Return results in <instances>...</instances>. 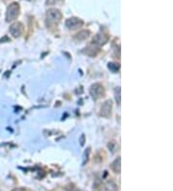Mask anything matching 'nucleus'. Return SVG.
Returning <instances> with one entry per match:
<instances>
[{"label":"nucleus","instance_id":"obj_17","mask_svg":"<svg viewBox=\"0 0 173 191\" xmlns=\"http://www.w3.org/2000/svg\"><path fill=\"white\" fill-rule=\"evenodd\" d=\"M12 191H26V189L24 188V187H17V188H15V189H13Z\"/></svg>","mask_w":173,"mask_h":191},{"label":"nucleus","instance_id":"obj_6","mask_svg":"<svg viewBox=\"0 0 173 191\" xmlns=\"http://www.w3.org/2000/svg\"><path fill=\"white\" fill-rule=\"evenodd\" d=\"M112 108H113V102L112 101H107L103 103V105L101 106L100 109V115L102 117H105V118H108V117L111 116V113H112Z\"/></svg>","mask_w":173,"mask_h":191},{"label":"nucleus","instance_id":"obj_14","mask_svg":"<svg viewBox=\"0 0 173 191\" xmlns=\"http://www.w3.org/2000/svg\"><path fill=\"white\" fill-rule=\"evenodd\" d=\"M90 149H88L86 152H85V159H84V162H83V164L85 165L86 164V162H88V160H89V155H90Z\"/></svg>","mask_w":173,"mask_h":191},{"label":"nucleus","instance_id":"obj_9","mask_svg":"<svg viewBox=\"0 0 173 191\" xmlns=\"http://www.w3.org/2000/svg\"><path fill=\"white\" fill-rule=\"evenodd\" d=\"M100 51V49L99 47H97V46H90L88 47H86L84 49V54L86 55H88V56H90V57H94V56H96V55L99 53Z\"/></svg>","mask_w":173,"mask_h":191},{"label":"nucleus","instance_id":"obj_13","mask_svg":"<svg viewBox=\"0 0 173 191\" xmlns=\"http://www.w3.org/2000/svg\"><path fill=\"white\" fill-rule=\"evenodd\" d=\"M115 100L117 101V103H120V89L117 88L115 89Z\"/></svg>","mask_w":173,"mask_h":191},{"label":"nucleus","instance_id":"obj_7","mask_svg":"<svg viewBox=\"0 0 173 191\" xmlns=\"http://www.w3.org/2000/svg\"><path fill=\"white\" fill-rule=\"evenodd\" d=\"M109 40V36L106 35V34H103V33H99L97 34L94 37V39H92V45H95V46H104L106 42H108Z\"/></svg>","mask_w":173,"mask_h":191},{"label":"nucleus","instance_id":"obj_10","mask_svg":"<svg viewBox=\"0 0 173 191\" xmlns=\"http://www.w3.org/2000/svg\"><path fill=\"white\" fill-rule=\"evenodd\" d=\"M111 168H112V170L115 172V173L119 174L120 170H121V158L117 157L115 161L112 163V165H111Z\"/></svg>","mask_w":173,"mask_h":191},{"label":"nucleus","instance_id":"obj_8","mask_svg":"<svg viewBox=\"0 0 173 191\" xmlns=\"http://www.w3.org/2000/svg\"><path fill=\"white\" fill-rule=\"evenodd\" d=\"M99 191H118V186L114 181H107L102 183Z\"/></svg>","mask_w":173,"mask_h":191},{"label":"nucleus","instance_id":"obj_2","mask_svg":"<svg viewBox=\"0 0 173 191\" xmlns=\"http://www.w3.org/2000/svg\"><path fill=\"white\" fill-rule=\"evenodd\" d=\"M90 93L91 97L94 98V100H99V98L103 97L105 95V89L103 87V85L100 83H95L94 85H91Z\"/></svg>","mask_w":173,"mask_h":191},{"label":"nucleus","instance_id":"obj_12","mask_svg":"<svg viewBox=\"0 0 173 191\" xmlns=\"http://www.w3.org/2000/svg\"><path fill=\"white\" fill-rule=\"evenodd\" d=\"M108 68L112 72H117V71L119 70L120 66H119V64H117V63H109L108 64Z\"/></svg>","mask_w":173,"mask_h":191},{"label":"nucleus","instance_id":"obj_5","mask_svg":"<svg viewBox=\"0 0 173 191\" xmlns=\"http://www.w3.org/2000/svg\"><path fill=\"white\" fill-rule=\"evenodd\" d=\"M46 17L48 18V20H50L52 22H59L62 20L63 15H62L61 12L57 9H50L47 11Z\"/></svg>","mask_w":173,"mask_h":191},{"label":"nucleus","instance_id":"obj_16","mask_svg":"<svg viewBox=\"0 0 173 191\" xmlns=\"http://www.w3.org/2000/svg\"><path fill=\"white\" fill-rule=\"evenodd\" d=\"M80 142H81V146H84V144H85V134H82L81 139H80Z\"/></svg>","mask_w":173,"mask_h":191},{"label":"nucleus","instance_id":"obj_3","mask_svg":"<svg viewBox=\"0 0 173 191\" xmlns=\"http://www.w3.org/2000/svg\"><path fill=\"white\" fill-rule=\"evenodd\" d=\"M23 24L21 22H15L14 24H12L10 27V33L14 38H19L21 34L23 33Z\"/></svg>","mask_w":173,"mask_h":191},{"label":"nucleus","instance_id":"obj_11","mask_svg":"<svg viewBox=\"0 0 173 191\" xmlns=\"http://www.w3.org/2000/svg\"><path fill=\"white\" fill-rule=\"evenodd\" d=\"M89 36H90L89 30H82V31H80L75 35V39L78 41H85L89 38Z\"/></svg>","mask_w":173,"mask_h":191},{"label":"nucleus","instance_id":"obj_1","mask_svg":"<svg viewBox=\"0 0 173 191\" xmlns=\"http://www.w3.org/2000/svg\"><path fill=\"white\" fill-rule=\"evenodd\" d=\"M18 15H19V5L16 2L12 3L6 12V20L8 22L13 21L17 17Z\"/></svg>","mask_w":173,"mask_h":191},{"label":"nucleus","instance_id":"obj_15","mask_svg":"<svg viewBox=\"0 0 173 191\" xmlns=\"http://www.w3.org/2000/svg\"><path fill=\"white\" fill-rule=\"evenodd\" d=\"M5 41L6 42H10V39L8 38L7 36H4L2 39H0V42H5Z\"/></svg>","mask_w":173,"mask_h":191},{"label":"nucleus","instance_id":"obj_4","mask_svg":"<svg viewBox=\"0 0 173 191\" xmlns=\"http://www.w3.org/2000/svg\"><path fill=\"white\" fill-rule=\"evenodd\" d=\"M83 24H84L83 20H79V18H77V17L69 18V20H66V21H65V26L69 30H76L81 26H83Z\"/></svg>","mask_w":173,"mask_h":191},{"label":"nucleus","instance_id":"obj_18","mask_svg":"<svg viewBox=\"0 0 173 191\" xmlns=\"http://www.w3.org/2000/svg\"><path fill=\"white\" fill-rule=\"evenodd\" d=\"M56 0H47V4H54Z\"/></svg>","mask_w":173,"mask_h":191},{"label":"nucleus","instance_id":"obj_19","mask_svg":"<svg viewBox=\"0 0 173 191\" xmlns=\"http://www.w3.org/2000/svg\"><path fill=\"white\" fill-rule=\"evenodd\" d=\"M28 1H31V0H28Z\"/></svg>","mask_w":173,"mask_h":191}]
</instances>
